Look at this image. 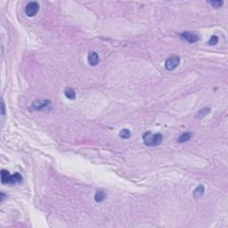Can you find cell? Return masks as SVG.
<instances>
[{
  "label": "cell",
  "mask_w": 228,
  "mask_h": 228,
  "mask_svg": "<svg viewBox=\"0 0 228 228\" xmlns=\"http://www.w3.org/2000/svg\"><path fill=\"white\" fill-rule=\"evenodd\" d=\"M181 38L184 40V41H186L190 44H192V43H195L197 41L200 40V37L194 33V32H191V31H186V32H184L180 35Z\"/></svg>",
  "instance_id": "5"
},
{
  "label": "cell",
  "mask_w": 228,
  "mask_h": 228,
  "mask_svg": "<svg viewBox=\"0 0 228 228\" xmlns=\"http://www.w3.org/2000/svg\"><path fill=\"white\" fill-rule=\"evenodd\" d=\"M64 94H65L66 97L70 100H74L76 98V92L72 88H66L64 91Z\"/></svg>",
  "instance_id": "11"
},
{
  "label": "cell",
  "mask_w": 228,
  "mask_h": 228,
  "mask_svg": "<svg viewBox=\"0 0 228 228\" xmlns=\"http://www.w3.org/2000/svg\"><path fill=\"white\" fill-rule=\"evenodd\" d=\"M204 193V186L202 184H200L193 192V196L195 199H199L200 198Z\"/></svg>",
  "instance_id": "9"
},
{
  "label": "cell",
  "mask_w": 228,
  "mask_h": 228,
  "mask_svg": "<svg viewBox=\"0 0 228 228\" xmlns=\"http://www.w3.org/2000/svg\"><path fill=\"white\" fill-rule=\"evenodd\" d=\"M23 181V176L19 174V173H15V175L11 176V180H10V184H19Z\"/></svg>",
  "instance_id": "10"
},
{
  "label": "cell",
  "mask_w": 228,
  "mask_h": 228,
  "mask_svg": "<svg viewBox=\"0 0 228 228\" xmlns=\"http://www.w3.org/2000/svg\"><path fill=\"white\" fill-rule=\"evenodd\" d=\"M120 137H121V138H123V139H128V138L130 137V131H129V129H122V130L120 132Z\"/></svg>",
  "instance_id": "14"
},
{
  "label": "cell",
  "mask_w": 228,
  "mask_h": 228,
  "mask_svg": "<svg viewBox=\"0 0 228 228\" xmlns=\"http://www.w3.org/2000/svg\"><path fill=\"white\" fill-rule=\"evenodd\" d=\"M223 1H210L209 2V4L214 7V8H219V7H221L222 6H223Z\"/></svg>",
  "instance_id": "15"
},
{
  "label": "cell",
  "mask_w": 228,
  "mask_h": 228,
  "mask_svg": "<svg viewBox=\"0 0 228 228\" xmlns=\"http://www.w3.org/2000/svg\"><path fill=\"white\" fill-rule=\"evenodd\" d=\"M11 176L10 173L7 170L3 169L1 171V182L3 184H10V180H11Z\"/></svg>",
  "instance_id": "7"
},
{
  "label": "cell",
  "mask_w": 228,
  "mask_h": 228,
  "mask_svg": "<svg viewBox=\"0 0 228 228\" xmlns=\"http://www.w3.org/2000/svg\"><path fill=\"white\" fill-rule=\"evenodd\" d=\"M87 61L91 66H95L99 63V55L95 52H90L87 56Z\"/></svg>",
  "instance_id": "6"
},
{
  "label": "cell",
  "mask_w": 228,
  "mask_h": 228,
  "mask_svg": "<svg viewBox=\"0 0 228 228\" xmlns=\"http://www.w3.org/2000/svg\"><path fill=\"white\" fill-rule=\"evenodd\" d=\"M209 112H210V108H208V107L203 108L202 110H200L198 112L196 118H197V119H201V118H203V117L207 116Z\"/></svg>",
  "instance_id": "13"
},
{
  "label": "cell",
  "mask_w": 228,
  "mask_h": 228,
  "mask_svg": "<svg viewBox=\"0 0 228 228\" xmlns=\"http://www.w3.org/2000/svg\"><path fill=\"white\" fill-rule=\"evenodd\" d=\"M1 105H2V115H5V103H4V101L2 100L1 102Z\"/></svg>",
  "instance_id": "17"
},
{
  "label": "cell",
  "mask_w": 228,
  "mask_h": 228,
  "mask_svg": "<svg viewBox=\"0 0 228 228\" xmlns=\"http://www.w3.org/2000/svg\"><path fill=\"white\" fill-rule=\"evenodd\" d=\"M180 63V57L177 56V55H173L171 57H169L166 62H165V68L167 70H175Z\"/></svg>",
  "instance_id": "2"
},
{
  "label": "cell",
  "mask_w": 228,
  "mask_h": 228,
  "mask_svg": "<svg viewBox=\"0 0 228 228\" xmlns=\"http://www.w3.org/2000/svg\"><path fill=\"white\" fill-rule=\"evenodd\" d=\"M38 10H39V5L37 2H30L26 6L25 13L27 16L33 17L38 13Z\"/></svg>",
  "instance_id": "4"
},
{
  "label": "cell",
  "mask_w": 228,
  "mask_h": 228,
  "mask_svg": "<svg viewBox=\"0 0 228 228\" xmlns=\"http://www.w3.org/2000/svg\"><path fill=\"white\" fill-rule=\"evenodd\" d=\"M105 197H106L105 192L101 190V191L96 192V193H95V195H94V200H95L96 202H102V201L105 199Z\"/></svg>",
  "instance_id": "12"
},
{
  "label": "cell",
  "mask_w": 228,
  "mask_h": 228,
  "mask_svg": "<svg viewBox=\"0 0 228 228\" xmlns=\"http://www.w3.org/2000/svg\"><path fill=\"white\" fill-rule=\"evenodd\" d=\"M192 133H190V132L184 133V134H182V135L179 137V138L177 139V142H178V143H180V144H182V143H185V142L189 141V140L192 138Z\"/></svg>",
  "instance_id": "8"
},
{
  "label": "cell",
  "mask_w": 228,
  "mask_h": 228,
  "mask_svg": "<svg viewBox=\"0 0 228 228\" xmlns=\"http://www.w3.org/2000/svg\"><path fill=\"white\" fill-rule=\"evenodd\" d=\"M51 105V102L47 99L45 100H36L31 104V109L34 110H42L48 108Z\"/></svg>",
  "instance_id": "3"
},
{
  "label": "cell",
  "mask_w": 228,
  "mask_h": 228,
  "mask_svg": "<svg viewBox=\"0 0 228 228\" xmlns=\"http://www.w3.org/2000/svg\"><path fill=\"white\" fill-rule=\"evenodd\" d=\"M217 42H218V38H217L216 36L213 35V36L210 38V39H209V41H208V44H209L210 46H215V45H216Z\"/></svg>",
  "instance_id": "16"
},
{
  "label": "cell",
  "mask_w": 228,
  "mask_h": 228,
  "mask_svg": "<svg viewBox=\"0 0 228 228\" xmlns=\"http://www.w3.org/2000/svg\"><path fill=\"white\" fill-rule=\"evenodd\" d=\"M144 143L147 146H157L161 144L163 136L161 134H153L152 132H146L143 136Z\"/></svg>",
  "instance_id": "1"
}]
</instances>
